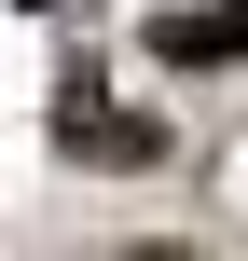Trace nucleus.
<instances>
[{
    "mask_svg": "<svg viewBox=\"0 0 248 261\" xmlns=\"http://www.w3.org/2000/svg\"><path fill=\"white\" fill-rule=\"evenodd\" d=\"M152 55H166V69H221V55H248V0H193V14H152Z\"/></svg>",
    "mask_w": 248,
    "mask_h": 261,
    "instance_id": "2",
    "label": "nucleus"
},
{
    "mask_svg": "<svg viewBox=\"0 0 248 261\" xmlns=\"http://www.w3.org/2000/svg\"><path fill=\"white\" fill-rule=\"evenodd\" d=\"M124 261H193V248H124Z\"/></svg>",
    "mask_w": 248,
    "mask_h": 261,
    "instance_id": "3",
    "label": "nucleus"
},
{
    "mask_svg": "<svg viewBox=\"0 0 248 261\" xmlns=\"http://www.w3.org/2000/svg\"><path fill=\"white\" fill-rule=\"evenodd\" d=\"M55 138H69L83 165H152V151H166V124H152V110H110V96H69Z\"/></svg>",
    "mask_w": 248,
    "mask_h": 261,
    "instance_id": "1",
    "label": "nucleus"
}]
</instances>
